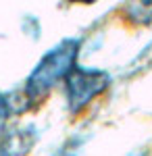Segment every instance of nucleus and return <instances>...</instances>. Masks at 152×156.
<instances>
[{
    "mask_svg": "<svg viewBox=\"0 0 152 156\" xmlns=\"http://www.w3.org/2000/svg\"><path fill=\"white\" fill-rule=\"evenodd\" d=\"M40 140V131L34 125H25L21 129L0 133V156H23Z\"/></svg>",
    "mask_w": 152,
    "mask_h": 156,
    "instance_id": "obj_3",
    "label": "nucleus"
},
{
    "mask_svg": "<svg viewBox=\"0 0 152 156\" xmlns=\"http://www.w3.org/2000/svg\"><path fill=\"white\" fill-rule=\"evenodd\" d=\"M125 17L136 25H150L152 0H127L125 2Z\"/></svg>",
    "mask_w": 152,
    "mask_h": 156,
    "instance_id": "obj_4",
    "label": "nucleus"
},
{
    "mask_svg": "<svg viewBox=\"0 0 152 156\" xmlns=\"http://www.w3.org/2000/svg\"><path fill=\"white\" fill-rule=\"evenodd\" d=\"M77 52H79V40L77 37H65L54 48L48 50L46 54L38 60L34 71L25 79V98L35 102V100L46 96L75 67Z\"/></svg>",
    "mask_w": 152,
    "mask_h": 156,
    "instance_id": "obj_1",
    "label": "nucleus"
},
{
    "mask_svg": "<svg viewBox=\"0 0 152 156\" xmlns=\"http://www.w3.org/2000/svg\"><path fill=\"white\" fill-rule=\"evenodd\" d=\"M65 79H67V106L73 115L83 110L110 83V75L106 71L90 67H73Z\"/></svg>",
    "mask_w": 152,
    "mask_h": 156,
    "instance_id": "obj_2",
    "label": "nucleus"
},
{
    "mask_svg": "<svg viewBox=\"0 0 152 156\" xmlns=\"http://www.w3.org/2000/svg\"><path fill=\"white\" fill-rule=\"evenodd\" d=\"M9 112H11V108H9V100H6V96L0 94V129H2V123H4V119H6Z\"/></svg>",
    "mask_w": 152,
    "mask_h": 156,
    "instance_id": "obj_6",
    "label": "nucleus"
},
{
    "mask_svg": "<svg viewBox=\"0 0 152 156\" xmlns=\"http://www.w3.org/2000/svg\"><path fill=\"white\" fill-rule=\"evenodd\" d=\"M69 2H77V4H94L96 0H69Z\"/></svg>",
    "mask_w": 152,
    "mask_h": 156,
    "instance_id": "obj_7",
    "label": "nucleus"
},
{
    "mask_svg": "<svg viewBox=\"0 0 152 156\" xmlns=\"http://www.w3.org/2000/svg\"><path fill=\"white\" fill-rule=\"evenodd\" d=\"M79 152H81V140H71L52 156H79Z\"/></svg>",
    "mask_w": 152,
    "mask_h": 156,
    "instance_id": "obj_5",
    "label": "nucleus"
}]
</instances>
